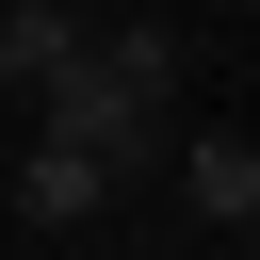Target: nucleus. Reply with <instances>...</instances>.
Listing matches in <instances>:
<instances>
[{
	"instance_id": "1",
	"label": "nucleus",
	"mask_w": 260,
	"mask_h": 260,
	"mask_svg": "<svg viewBox=\"0 0 260 260\" xmlns=\"http://www.w3.org/2000/svg\"><path fill=\"white\" fill-rule=\"evenodd\" d=\"M32 130H65V146H98V162H130V179H146V146H162V81H130L114 49H81V65L32 98Z\"/></svg>"
},
{
	"instance_id": "2",
	"label": "nucleus",
	"mask_w": 260,
	"mask_h": 260,
	"mask_svg": "<svg viewBox=\"0 0 260 260\" xmlns=\"http://www.w3.org/2000/svg\"><path fill=\"white\" fill-rule=\"evenodd\" d=\"M130 195H146V179H130V162H98V146H65V130H32V146H16V228H32V244L114 228Z\"/></svg>"
},
{
	"instance_id": "3",
	"label": "nucleus",
	"mask_w": 260,
	"mask_h": 260,
	"mask_svg": "<svg viewBox=\"0 0 260 260\" xmlns=\"http://www.w3.org/2000/svg\"><path fill=\"white\" fill-rule=\"evenodd\" d=\"M162 195H179L195 244H244V228H260V130H195V146L162 162Z\"/></svg>"
},
{
	"instance_id": "4",
	"label": "nucleus",
	"mask_w": 260,
	"mask_h": 260,
	"mask_svg": "<svg viewBox=\"0 0 260 260\" xmlns=\"http://www.w3.org/2000/svg\"><path fill=\"white\" fill-rule=\"evenodd\" d=\"M81 49H98V16H81V0H0V98H16V114H32Z\"/></svg>"
},
{
	"instance_id": "5",
	"label": "nucleus",
	"mask_w": 260,
	"mask_h": 260,
	"mask_svg": "<svg viewBox=\"0 0 260 260\" xmlns=\"http://www.w3.org/2000/svg\"><path fill=\"white\" fill-rule=\"evenodd\" d=\"M98 49H114L130 81H162V98L195 81V32H179V16H98Z\"/></svg>"
},
{
	"instance_id": "6",
	"label": "nucleus",
	"mask_w": 260,
	"mask_h": 260,
	"mask_svg": "<svg viewBox=\"0 0 260 260\" xmlns=\"http://www.w3.org/2000/svg\"><path fill=\"white\" fill-rule=\"evenodd\" d=\"M244 16H260V0H244Z\"/></svg>"
}]
</instances>
